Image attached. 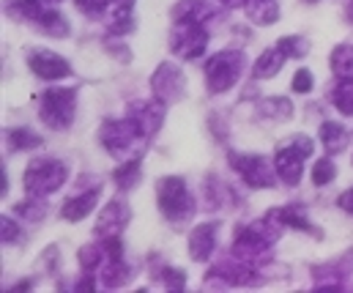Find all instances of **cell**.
Masks as SVG:
<instances>
[{
  "label": "cell",
  "instance_id": "obj_1",
  "mask_svg": "<svg viewBox=\"0 0 353 293\" xmlns=\"http://www.w3.org/2000/svg\"><path fill=\"white\" fill-rule=\"evenodd\" d=\"M69 179V170L61 159H36L28 165L25 176H22V184H25V192L33 197H50L52 192H58Z\"/></svg>",
  "mask_w": 353,
  "mask_h": 293
},
{
  "label": "cell",
  "instance_id": "obj_2",
  "mask_svg": "<svg viewBox=\"0 0 353 293\" xmlns=\"http://www.w3.org/2000/svg\"><path fill=\"white\" fill-rule=\"evenodd\" d=\"M157 200H159V211L170 222H186L194 214V200L181 176H165L157 184Z\"/></svg>",
  "mask_w": 353,
  "mask_h": 293
},
{
  "label": "cell",
  "instance_id": "obj_3",
  "mask_svg": "<svg viewBox=\"0 0 353 293\" xmlns=\"http://www.w3.org/2000/svg\"><path fill=\"white\" fill-rule=\"evenodd\" d=\"M241 69H244V58L241 52L236 50H225V52H216L205 61V83H208V91L211 94H225L230 91L239 77H241Z\"/></svg>",
  "mask_w": 353,
  "mask_h": 293
},
{
  "label": "cell",
  "instance_id": "obj_4",
  "mask_svg": "<svg viewBox=\"0 0 353 293\" xmlns=\"http://www.w3.org/2000/svg\"><path fill=\"white\" fill-rule=\"evenodd\" d=\"M74 99L77 97H74L72 88H50V91L41 97V107H39L41 121H44L50 129H55V132L69 129L72 121H74V107H77Z\"/></svg>",
  "mask_w": 353,
  "mask_h": 293
},
{
  "label": "cell",
  "instance_id": "obj_5",
  "mask_svg": "<svg viewBox=\"0 0 353 293\" xmlns=\"http://www.w3.org/2000/svg\"><path fill=\"white\" fill-rule=\"evenodd\" d=\"M230 168L247 181V187L252 190H268L274 187V181L279 179L276 176V168L268 165V159L263 156H255V154H230Z\"/></svg>",
  "mask_w": 353,
  "mask_h": 293
},
{
  "label": "cell",
  "instance_id": "obj_6",
  "mask_svg": "<svg viewBox=\"0 0 353 293\" xmlns=\"http://www.w3.org/2000/svg\"><path fill=\"white\" fill-rule=\"evenodd\" d=\"M126 121L132 123L137 137H151V134L159 132V126L165 121V101H159V99L132 101L126 107Z\"/></svg>",
  "mask_w": 353,
  "mask_h": 293
},
{
  "label": "cell",
  "instance_id": "obj_7",
  "mask_svg": "<svg viewBox=\"0 0 353 293\" xmlns=\"http://www.w3.org/2000/svg\"><path fill=\"white\" fill-rule=\"evenodd\" d=\"M151 91H154V99H159L165 104H173L186 94V77L176 63L165 61V63H159V69L151 77Z\"/></svg>",
  "mask_w": 353,
  "mask_h": 293
},
{
  "label": "cell",
  "instance_id": "obj_8",
  "mask_svg": "<svg viewBox=\"0 0 353 293\" xmlns=\"http://www.w3.org/2000/svg\"><path fill=\"white\" fill-rule=\"evenodd\" d=\"M205 47H208V33H205L203 25H181V22H176V30L170 36L173 55L192 61V58H200L205 52Z\"/></svg>",
  "mask_w": 353,
  "mask_h": 293
},
{
  "label": "cell",
  "instance_id": "obj_9",
  "mask_svg": "<svg viewBox=\"0 0 353 293\" xmlns=\"http://www.w3.org/2000/svg\"><path fill=\"white\" fill-rule=\"evenodd\" d=\"M99 140L110 156H126L132 151V143L137 140V132L132 129V123L126 118L123 121H104Z\"/></svg>",
  "mask_w": 353,
  "mask_h": 293
},
{
  "label": "cell",
  "instance_id": "obj_10",
  "mask_svg": "<svg viewBox=\"0 0 353 293\" xmlns=\"http://www.w3.org/2000/svg\"><path fill=\"white\" fill-rule=\"evenodd\" d=\"M28 66L39 80H47V83L50 80H63V77L72 74V63L63 55L50 52V50H33L28 55Z\"/></svg>",
  "mask_w": 353,
  "mask_h": 293
},
{
  "label": "cell",
  "instance_id": "obj_11",
  "mask_svg": "<svg viewBox=\"0 0 353 293\" xmlns=\"http://www.w3.org/2000/svg\"><path fill=\"white\" fill-rule=\"evenodd\" d=\"M129 219H132L129 203H126V200H110V203L104 205V211L99 214V219H96V233H99V239L121 236V233L126 230Z\"/></svg>",
  "mask_w": 353,
  "mask_h": 293
},
{
  "label": "cell",
  "instance_id": "obj_12",
  "mask_svg": "<svg viewBox=\"0 0 353 293\" xmlns=\"http://www.w3.org/2000/svg\"><path fill=\"white\" fill-rule=\"evenodd\" d=\"M214 247H216V225L214 222H203L189 233V255H192V261H197V263L208 261L214 255Z\"/></svg>",
  "mask_w": 353,
  "mask_h": 293
},
{
  "label": "cell",
  "instance_id": "obj_13",
  "mask_svg": "<svg viewBox=\"0 0 353 293\" xmlns=\"http://www.w3.org/2000/svg\"><path fill=\"white\" fill-rule=\"evenodd\" d=\"M301 162H304V156H301V154H296L293 148L282 145V148L276 151V156H274V168H276L279 181H285L288 187H296V184L301 181V173H304Z\"/></svg>",
  "mask_w": 353,
  "mask_h": 293
},
{
  "label": "cell",
  "instance_id": "obj_14",
  "mask_svg": "<svg viewBox=\"0 0 353 293\" xmlns=\"http://www.w3.org/2000/svg\"><path fill=\"white\" fill-rule=\"evenodd\" d=\"M99 195H101V190L93 187V190H88V192H83V195L69 197V200L63 203V208H61V216H63L66 222H80V219H85L90 211L96 208Z\"/></svg>",
  "mask_w": 353,
  "mask_h": 293
},
{
  "label": "cell",
  "instance_id": "obj_15",
  "mask_svg": "<svg viewBox=\"0 0 353 293\" xmlns=\"http://www.w3.org/2000/svg\"><path fill=\"white\" fill-rule=\"evenodd\" d=\"M211 6L205 0H181L173 6V19L181 25H203L211 17Z\"/></svg>",
  "mask_w": 353,
  "mask_h": 293
},
{
  "label": "cell",
  "instance_id": "obj_16",
  "mask_svg": "<svg viewBox=\"0 0 353 293\" xmlns=\"http://www.w3.org/2000/svg\"><path fill=\"white\" fill-rule=\"evenodd\" d=\"M285 52L279 50V47H271V50H265L263 55L258 58V63H255V69H252V74L258 77V80H271L274 74H279V69L285 66Z\"/></svg>",
  "mask_w": 353,
  "mask_h": 293
},
{
  "label": "cell",
  "instance_id": "obj_17",
  "mask_svg": "<svg viewBox=\"0 0 353 293\" xmlns=\"http://www.w3.org/2000/svg\"><path fill=\"white\" fill-rule=\"evenodd\" d=\"M258 112L263 118H268V121H276L279 123V121H288L293 115V104L285 97H268L258 104Z\"/></svg>",
  "mask_w": 353,
  "mask_h": 293
},
{
  "label": "cell",
  "instance_id": "obj_18",
  "mask_svg": "<svg viewBox=\"0 0 353 293\" xmlns=\"http://www.w3.org/2000/svg\"><path fill=\"white\" fill-rule=\"evenodd\" d=\"M247 14L255 25H274L279 19V6L274 0H250Z\"/></svg>",
  "mask_w": 353,
  "mask_h": 293
},
{
  "label": "cell",
  "instance_id": "obj_19",
  "mask_svg": "<svg viewBox=\"0 0 353 293\" xmlns=\"http://www.w3.org/2000/svg\"><path fill=\"white\" fill-rule=\"evenodd\" d=\"M279 225H285V228H296V230H307V233H318L312 225H310V219L304 216V211L301 208H296V205H290V208H274V214H271Z\"/></svg>",
  "mask_w": 353,
  "mask_h": 293
},
{
  "label": "cell",
  "instance_id": "obj_20",
  "mask_svg": "<svg viewBox=\"0 0 353 293\" xmlns=\"http://www.w3.org/2000/svg\"><path fill=\"white\" fill-rule=\"evenodd\" d=\"M321 140H323V145H326L332 154H340V151L348 145V132H345L340 123L326 121V123L321 126Z\"/></svg>",
  "mask_w": 353,
  "mask_h": 293
},
{
  "label": "cell",
  "instance_id": "obj_21",
  "mask_svg": "<svg viewBox=\"0 0 353 293\" xmlns=\"http://www.w3.org/2000/svg\"><path fill=\"white\" fill-rule=\"evenodd\" d=\"M332 72L345 80V77H353V44H340L332 50Z\"/></svg>",
  "mask_w": 353,
  "mask_h": 293
},
{
  "label": "cell",
  "instance_id": "obj_22",
  "mask_svg": "<svg viewBox=\"0 0 353 293\" xmlns=\"http://www.w3.org/2000/svg\"><path fill=\"white\" fill-rule=\"evenodd\" d=\"M112 179H115L118 190H123V192L134 190V187L140 184V162H137V159H129V162H123L121 168H115Z\"/></svg>",
  "mask_w": 353,
  "mask_h": 293
},
{
  "label": "cell",
  "instance_id": "obj_23",
  "mask_svg": "<svg viewBox=\"0 0 353 293\" xmlns=\"http://www.w3.org/2000/svg\"><path fill=\"white\" fill-rule=\"evenodd\" d=\"M8 145L14 148V151H33V148H39L41 145V137L33 132V129H11L8 132Z\"/></svg>",
  "mask_w": 353,
  "mask_h": 293
},
{
  "label": "cell",
  "instance_id": "obj_24",
  "mask_svg": "<svg viewBox=\"0 0 353 293\" xmlns=\"http://www.w3.org/2000/svg\"><path fill=\"white\" fill-rule=\"evenodd\" d=\"M39 25H41L50 36H55V39H63V36L69 33V22H66V17H63L61 11H44V14L39 17Z\"/></svg>",
  "mask_w": 353,
  "mask_h": 293
},
{
  "label": "cell",
  "instance_id": "obj_25",
  "mask_svg": "<svg viewBox=\"0 0 353 293\" xmlns=\"http://www.w3.org/2000/svg\"><path fill=\"white\" fill-rule=\"evenodd\" d=\"M126 280H129V269L123 266V261H110V263L101 269V283H104V288H121Z\"/></svg>",
  "mask_w": 353,
  "mask_h": 293
},
{
  "label": "cell",
  "instance_id": "obj_26",
  "mask_svg": "<svg viewBox=\"0 0 353 293\" xmlns=\"http://www.w3.org/2000/svg\"><path fill=\"white\" fill-rule=\"evenodd\" d=\"M22 219H28V222H39V219H44V211H47V205H44V197H33L28 195L25 203H17V208H14Z\"/></svg>",
  "mask_w": 353,
  "mask_h": 293
},
{
  "label": "cell",
  "instance_id": "obj_27",
  "mask_svg": "<svg viewBox=\"0 0 353 293\" xmlns=\"http://www.w3.org/2000/svg\"><path fill=\"white\" fill-rule=\"evenodd\" d=\"M334 107L343 115H353V77L340 80V85L334 88Z\"/></svg>",
  "mask_w": 353,
  "mask_h": 293
},
{
  "label": "cell",
  "instance_id": "obj_28",
  "mask_svg": "<svg viewBox=\"0 0 353 293\" xmlns=\"http://www.w3.org/2000/svg\"><path fill=\"white\" fill-rule=\"evenodd\" d=\"M77 261H80L83 272H96V269L101 266V261H104V247H101V241H99V244H85V247L80 250Z\"/></svg>",
  "mask_w": 353,
  "mask_h": 293
},
{
  "label": "cell",
  "instance_id": "obj_29",
  "mask_svg": "<svg viewBox=\"0 0 353 293\" xmlns=\"http://www.w3.org/2000/svg\"><path fill=\"white\" fill-rule=\"evenodd\" d=\"M276 47H279L288 58H304L307 50H310V44H307L304 36H282V39L276 41Z\"/></svg>",
  "mask_w": 353,
  "mask_h": 293
},
{
  "label": "cell",
  "instance_id": "obj_30",
  "mask_svg": "<svg viewBox=\"0 0 353 293\" xmlns=\"http://www.w3.org/2000/svg\"><path fill=\"white\" fill-rule=\"evenodd\" d=\"M334 176H337V168H334V162L329 156L315 162V168H312V184L315 187H326L329 181H334Z\"/></svg>",
  "mask_w": 353,
  "mask_h": 293
},
{
  "label": "cell",
  "instance_id": "obj_31",
  "mask_svg": "<svg viewBox=\"0 0 353 293\" xmlns=\"http://www.w3.org/2000/svg\"><path fill=\"white\" fill-rule=\"evenodd\" d=\"M162 285L168 288V291H183L186 288V274H183V269H162Z\"/></svg>",
  "mask_w": 353,
  "mask_h": 293
},
{
  "label": "cell",
  "instance_id": "obj_32",
  "mask_svg": "<svg viewBox=\"0 0 353 293\" xmlns=\"http://www.w3.org/2000/svg\"><path fill=\"white\" fill-rule=\"evenodd\" d=\"M312 72L310 69H299L296 74H293V83H290V88L296 91V94H310L312 91Z\"/></svg>",
  "mask_w": 353,
  "mask_h": 293
},
{
  "label": "cell",
  "instance_id": "obj_33",
  "mask_svg": "<svg viewBox=\"0 0 353 293\" xmlns=\"http://www.w3.org/2000/svg\"><path fill=\"white\" fill-rule=\"evenodd\" d=\"M285 145H288V148H293L296 154H301L304 159H307V156H312V148H315V145H312V140H310L307 134H293L290 140H285Z\"/></svg>",
  "mask_w": 353,
  "mask_h": 293
},
{
  "label": "cell",
  "instance_id": "obj_34",
  "mask_svg": "<svg viewBox=\"0 0 353 293\" xmlns=\"http://www.w3.org/2000/svg\"><path fill=\"white\" fill-rule=\"evenodd\" d=\"M14 11H19V14L28 17V19H39V17L44 14L41 0H17V3H14Z\"/></svg>",
  "mask_w": 353,
  "mask_h": 293
},
{
  "label": "cell",
  "instance_id": "obj_35",
  "mask_svg": "<svg viewBox=\"0 0 353 293\" xmlns=\"http://www.w3.org/2000/svg\"><path fill=\"white\" fill-rule=\"evenodd\" d=\"M101 247H104V255L110 261H123V244H121V236H107L101 239Z\"/></svg>",
  "mask_w": 353,
  "mask_h": 293
},
{
  "label": "cell",
  "instance_id": "obj_36",
  "mask_svg": "<svg viewBox=\"0 0 353 293\" xmlns=\"http://www.w3.org/2000/svg\"><path fill=\"white\" fill-rule=\"evenodd\" d=\"M0 239H3L6 244H11V241L19 239V225H17L11 216H3V219H0Z\"/></svg>",
  "mask_w": 353,
  "mask_h": 293
},
{
  "label": "cell",
  "instance_id": "obj_37",
  "mask_svg": "<svg viewBox=\"0 0 353 293\" xmlns=\"http://www.w3.org/2000/svg\"><path fill=\"white\" fill-rule=\"evenodd\" d=\"M74 6H77L83 14L96 17V14H101V11L110 6V0H74Z\"/></svg>",
  "mask_w": 353,
  "mask_h": 293
},
{
  "label": "cell",
  "instance_id": "obj_38",
  "mask_svg": "<svg viewBox=\"0 0 353 293\" xmlns=\"http://www.w3.org/2000/svg\"><path fill=\"white\" fill-rule=\"evenodd\" d=\"M134 3H137V0H110L107 8L112 11V17H123V14H132Z\"/></svg>",
  "mask_w": 353,
  "mask_h": 293
},
{
  "label": "cell",
  "instance_id": "obj_39",
  "mask_svg": "<svg viewBox=\"0 0 353 293\" xmlns=\"http://www.w3.org/2000/svg\"><path fill=\"white\" fill-rule=\"evenodd\" d=\"M337 205H340V208H343L345 214H351V216H353V187H351V190H345V192L340 195Z\"/></svg>",
  "mask_w": 353,
  "mask_h": 293
},
{
  "label": "cell",
  "instance_id": "obj_40",
  "mask_svg": "<svg viewBox=\"0 0 353 293\" xmlns=\"http://www.w3.org/2000/svg\"><path fill=\"white\" fill-rule=\"evenodd\" d=\"M96 288V280H93V274L85 272L80 280H77V285H74V291H93Z\"/></svg>",
  "mask_w": 353,
  "mask_h": 293
},
{
  "label": "cell",
  "instance_id": "obj_41",
  "mask_svg": "<svg viewBox=\"0 0 353 293\" xmlns=\"http://www.w3.org/2000/svg\"><path fill=\"white\" fill-rule=\"evenodd\" d=\"M6 190H8V179H6V170H0V192L6 195Z\"/></svg>",
  "mask_w": 353,
  "mask_h": 293
},
{
  "label": "cell",
  "instance_id": "obj_42",
  "mask_svg": "<svg viewBox=\"0 0 353 293\" xmlns=\"http://www.w3.org/2000/svg\"><path fill=\"white\" fill-rule=\"evenodd\" d=\"M225 6H230V8H239V6H244V3H250V0H222Z\"/></svg>",
  "mask_w": 353,
  "mask_h": 293
},
{
  "label": "cell",
  "instance_id": "obj_43",
  "mask_svg": "<svg viewBox=\"0 0 353 293\" xmlns=\"http://www.w3.org/2000/svg\"><path fill=\"white\" fill-rule=\"evenodd\" d=\"M30 288H33V283H30V280H28V283H19V285H17V288H14V291H30Z\"/></svg>",
  "mask_w": 353,
  "mask_h": 293
},
{
  "label": "cell",
  "instance_id": "obj_44",
  "mask_svg": "<svg viewBox=\"0 0 353 293\" xmlns=\"http://www.w3.org/2000/svg\"><path fill=\"white\" fill-rule=\"evenodd\" d=\"M307 3H318V0H307Z\"/></svg>",
  "mask_w": 353,
  "mask_h": 293
},
{
  "label": "cell",
  "instance_id": "obj_45",
  "mask_svg": "<svg viewBox=\"0 0 353 293\" xmlns=\"http://www.w3.org/2000/svg\"><path fill=\"white\" fill-rule=\"evenodd\" d=\"M50 3H61V0H50Z\"/></svg>",
  "mask_w": 353,
  "mask_h": 293
}]
</instances>
